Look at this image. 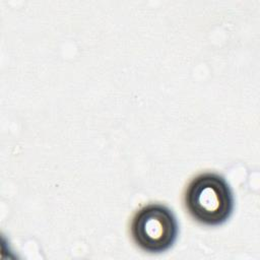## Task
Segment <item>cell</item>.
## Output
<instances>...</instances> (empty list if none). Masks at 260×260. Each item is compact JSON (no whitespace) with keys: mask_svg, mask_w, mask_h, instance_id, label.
<instances>
[{"mask_svg":"<svg viewBox=\"0 0 260 260\" xmlns=\"http://www.w3.org/2000/svg\"><path fill=\"white\" fill-rule=\"evenodd\" d=\"M184 204L194 220L204 225L215 226L230 218L235 200L233 191L222 176L202 173L188 184Z\"/></svg>","mask_w":260,"mask_h":260,"instance_id":"cell-1","label":"cell"},{"mask_svg":"<svg viewBox=\"0 0 260 260\" xmlns=\"http://www.w3.org/2000/svg\"><path fill=\"white\" fill-rule=\"evenodd\" d=\"M179 233L177 218L164 204L150 203L136 211L130 223L134 243L143 251L162 253L175 244Z\"/></svg>","mask_w":260,"mask_h":260,"instance_id":"cell-2","label":"cell"}]
</instances>
